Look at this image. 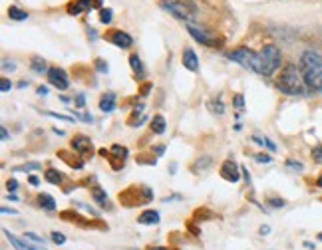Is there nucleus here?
<instances>
[{"mask_svg":"<svg viewBox=\"0 0 322 250\" xmlns=\"http://www.w3.org/2000/svg\"><path fill=\"white\" fill-rule=\"evenodd\" d=\"M150 250H167V248H159V246H153V248H150Z\"/></svg>","mask_w":322,"mask_h":250,"instance_id":"49","label":"nucleus"},{"mask_svg":"<svg viewBox=\"0 0 322 250\" xmlns=\"http://www.w3.org/2000/svg\"><path fill=\"white\" fill-rule=\"evenodd\" d=\"M165 127H167V123H165V117L163 115H155L152 119V131L153 133L161 135V133H165Z\"/></svg>","mask_w":322,"mask_h":250,"instance_id":"17","label":"nucleus"},{"mask_svg":"<svg viewBox=\"0 0 322 250\" xmlns=\"http://www.w3.org/2000/svg\"><path fill=\"white\" fill-rule=\"evenodd\" d=\"M46 115H50V117H58V119H62V121H68V123H72L74 119L72 117H66V115H60V113H52V111H44Z\"/></svg>","mask_w":322,"mask_h":250,"instance_id":"33","label":"nucleus"},{"mask_svg":"<svg viewBox=\"0 0 322 250\" xmlns=\"http://www.w3.org/2000/svg\"><path fill=\"white\" fill-rule=\"evenodd\" d=\"M316 185H318V187H322V175H320V177H318V181H316Z\"/></svg>","mask_w":322,"mask_h":250,"instance_id":"48","label":"nucleus"},{"mask_svg":"<svg viewBox=\"0 0 322 250\" xmlns=\"http://www.w3.org/2000/svg\"><path fill=\"white\" fill-rule=\"evenodd\" d=\"M72 149L76 153H80V155H88V153H92V141H90V137H86V135H76L72 139Z\"/></svg>","mask_w":322,"mask_h":250,"instance_id":"11","label":"nucleus"},{"mask_svg":"<svg viewBox=\"0 0 322 250\" xmlns=\"http://www.w3.org/2000/svg\"><path fill=\"white\" fill-rule=\"evenodd\" d=\"M36 169H40V163H26L22 167H14V171H36Z\"/></svg>","mask_w":322,"mask_h":250,"instance_id":"25","label":"nucleus"},{"mask_svg":"<svg viewBox=\"0 0 322 250\" xmlns=\"http://www.w3.org/2000/svg\"><path fill=\"white\" fill-rule=\"evenodd\" d=\"M46 93H48V88L40 86V88H38V95H46Z\"/></svg>","mask_w":322,"mask_h":250,"instance_id":"47","label":"nucleus"},{"mask_svg":"<svg viewBox=\"0 0 322 250\" xmlns=\"http://www.w3.org/2000/svg\"><path fill=\"white\" fill-rule=\"evenodd\" d=\"M227 56H229V60H233V62L241 64L243 68L251 70V71H255V73H259V76H265V68H263L261 54H259V52H253L251 48H245V46H241V48L233 50V52H229Z\"/></svg>","mask_w":322,"mask_h":250,"instance_id":"2","label":"nucleus"},{"mask_svg":"<svg viewBox=\"0 0 322 250\" xmlns=\"http://www.w3.org/2000/svg\"><path fill=\"white\" fill-rule=\"evenodd\" d=\"M30 68H32V71H36V73H44V71L50 70V68H48V64H46L42 58H38V56H34V58H32Z\"/></svg>","mask_w":322,"mask_h":250,"instance_id":"20","label":"nucleus"},{"mask_svg":"<svg viewBox=\"0 0 322 250\" xmlns=\"http://www.w3.org/2000/svg\"><path fill=\"white\" fill-rule=\"evenodd\" d=\"M2 70H4V71H8V70L14 71V70H16V64H14L12 60H4V62H2Z\"/></svg>","mask_w":322,"mask_h":250,"instance_id":"32","label":"nucleus"},{"mask_svg":"<svg viewBox=\"0 0 322 250\" xmlns=\"http://www.w3.org/2000/svg\"><path fill=\"white\" fill-rule=\"evenodd\" d=\"M38 203H40V207L46 209V211H54V209H56V201H54L50 195H46V193L38 195Z\"/></svg>","mask_w":322,"mask_h":250,"instance_id":"19","label":"nucleus"},{"mask_svg":"<svg viewBox=\"0 0 322 250\" xmlns=\"http://www.w3.org/2000/svg\"><path fill=\"white\" fill-rule=\"evenodd\" d=\"M44 179H46L48 183H52V185H60V183L64 181V175H62L60 171H56V169H48L46 175H44Z\"/></svg>","mask_w":322,"mask_h":250,"instance_id":"18","label":"nucleus"},{"mask_svg":"<svg viewBox=\"0 0 322 250\" xmlns=\"http://www.w3.org/2000/svg\"><path fill=\"white\" fill-rule=\"evenodd\" d=\"M137 222L139 224H145V227H150V224H157L159 222V213L153 211V209H147V211H143L137 216Z\"/></svg>","mask_w":322,"mask_h":250,"instance_id":"13","label":"nucleus"},{"mask_svg":"<svg viewBox=\"0 0 322 250\" xmlns=\"http://www.w3.org/2000/svg\"><path fill=\"white\" fill-rule=\"evenodd\" d=\"M255 159H257L259 163H270V161H272L270 155H263V153H261V155H255Z\"/></svg>","mask_w":322,"mask_h":250,"instance_id":"36","label":"nucleus"},{"mask_svg":"<svg viewBox=\"0 0 322 250\" xmlns=\"http://www.w3.org/2000/svg\"><path fill=\"white\" fill-rule=\"evenodd\" d=\"M8 16H10L12 20H26V18H28V12H26V10H20L18 6H10V8H8Z\"/></svg>","mask_w":322,"mask_h":250,"instance_id":"21","label":"nucleus"},{"mask_svg":"<svg viewBox=\"0 0 322 250\" xmlns=\"http://www.w3.org/2000/svg\"><path fill=\"white\" fill-rule=\"evenodd\" d=\"M48 82H50V86H54V88L60 89V91H64V89L70 88L68 73H66L62 68H58V66H54V68L48 70Z\"/></svg>","mask_w":322,"mask_h":250,"instance_id":"7","label":"nucleus"},{"mask_svg":"<svg viewBox=\"0 0 322 250\" xmlns=\"http://www.w3.org/2000/svg\"><path fill=\"white\" fill-rule=\"evenodd\" d=\"M95 70L102 71V73H106V71H108V62H104L102 58H97V60H95Z\"/></svg>","mask_w":322,"mask_h":250,"instance_id":"28","label":"nucleus"},{"mask_svg":"<svg viewBox=\"0 0 322 250\" xmlns=\"http://www.w3.org/2000/svg\"><path fill=\"white\" fill-rule=\"evenodd\" d=\"M150 89H152V84H145L141 88V95H147V93H150Z\"/></svg>","mask_w":322,"mask_h":250,"instance_id":"43","label":"nucleus"},{"mask_svg":"<svg viewBox=\"0 0 322 250\" xmlns=\"http://www.w3.org/2000/svg\"><path fill=\"white\" fill-rule=\"evenodd\" d=\"M92 196H94V201L100 205L102 209H110V203H108V195H106V191H102L100 187H95L94 191H92Z\"/></svg>","mask_w":322,"mask_h":250,"instance_id":"15","label":"nucleus"},{"mask_svg":"<svg viewBox=\"0 0 322 250\" xmlns=\"http://www.w3.org/2000/svg\"><path fill=\"white\" fill-rule=\"evenodd\" d=\"M52 240H54L56 244H64V242H66V236H64L62 232H56V231H54V232H52Z\"/></svg>","mask_w":322,"mask_h":250,"instance_id":"29","label":"nucleus"},{"mask_svg":"<svg viewBox=\"0 0 322 250\" xmlns=\"http://www.w3.org/2000/svg\"><path fill=\"white\" fill-rule=\"evenodd\" d=\"M209 165H211V157H199V159H197V163L191 167V171L193 173H199V171H205Z\"/></svg>","mask_w":322,"mask_h":250,"instance_id":"22","label":"nucleus"},{"mask_svg":"<svg viewBox=\"0 0 322 250\" xmlns=\"http://www.w3.org/2000/svg\"><path fill=\"white\" fill-rule=\"evenodd\" d=\"M195 216L201 218V220H205V218H213V213H209V211H197Z\"/></svg>","mask_w":322,"mask_h":250,"instance_id":"31","label":"nucleus"},{"mask_svg":"<svg viewBox=\"0 0 322 250\" xmlns=\"http://www.w3.org/2000/svg\"><path fill=\"white\" fill-rule=\"evenodd\" d=\"M209 107H211L215 113H219V115L225 113V107H223V104H221V102H211V104H209Z\"/></svg>","mask_w":322,"mask_h":250,"instance_id":"27","label":"nucleus"},{"mask_svg":"<svg viewBox=\"0 0 322 250\" xmlns=\"http://www.w3.org/2000/svg\"><path fill=\"white\" fill-rule=\"evenodd\" d=\"M161 6L165 10H169L175 18L179 20H185V22H193L197 18V6L189 0H163Z\"/></svg>","mask_w":322,"mask_h":250,"instance_id":"3","label":"nucleus"},{"mask_svg":"<svg viewBox=\"0 0 322 250\" xmlns=\"http://www.w3.org/2000/svg\"><path fill=\"white\" fill-rule=\"evenodd\" d=\"M92 6V2H88V0H76V2H72L70 6H68V12L70 14H80V12H84L86 8H90Z\"/></svg>","mask_w":322,"mask_h":250,"instance_id":"16","label":"nucleus"},{"mask_svg":"<svg viewBox=\"0 0 322 250\" xmlns=\"http://www.w3.org/2000/svg\"><path fill=\"white\" fill-rule=\"evenodd\" d=\"M277 88L286 93V95H306V82L303 78L301 68H296L294 64H286L281 70V76L277 80Z\"/></svg>","mask_w":322,"mask_h":250,"instance_id":"1","label":"nucleus"},{"mask_svg":"<svg viewBox=\"0 0 322 250\" xmlns=\"http://www.w3.org/2000/svg\"><path fill=\"white\" fill-rule=\"evenodd\" d=\"M84 104H86V97H84V95H82V93H80V95H78V97H76V106H78V107H82V106H84Z\"/></svg>","mask_w":322,"mask_h":250,"instance_id":"41","label":"nucleus"},{"mask_svg":"<svg viewBox=\"0 0 322 250\" xmlns=\"http://www.w3.org/2000/svg\"><path fill=\"white\" fill-rule=\"evenodd\" d=\"M130 64H132V70H133L135 73L143 76V66H141V60H139L137 54H132V56H130Z\"/></svg>","mask_w":322,"mask_h":250,"instance_id":"23","label":"nucleus"},{"mask_svg":"<svg viewBox=\"0 0 322 250\" xmlns=\"http://www.w3.org/2000/svg\"><path fill=\"white\" fill-rule=\"evenodd\" d=\"M286 167L296 169V171H303V163H296V161H286Z\"/></svg>","mask_w":322,"mask_h":250,"instance_id":"37","label":"nucleus"},{"mask_svg":"<svg viewBox=\"0 0 322 250\" xmlns=\"http://www.w3.org/2000/svg\"><path fill=\"white\" fill-rule=\"evenodd\" d=\"M4 236L8 238V242L16 248V250H46V248H42V246H34V244H30L28 242V238L24 236V238H20V236H16V234H12L10 231H4Z\"/></svg>","mask_w":322,"mask_h":250,"instance_id":"9","label":"nucleus"},{"mask_svg":"<svg viewBox=\"0 0 322 250\" xmlns=\"http://www.w3.org/2000/svg\"><path fill=\"white\" fill-rule=\"evenodd\" d=\"M318 240H322V234H318Z\"/></svg>","mask_w":322,"mask_h":250,"instance_id":"50","label":"nucleus"},{"mask_svg":"<svg viewBox=\"0 0 322 250\" xmlns=\"http://www.w3.org/2000/svg\"><path fill=\"white\" fill-rule=\"evenodd\" d=\"M183 66L189 70V71H197L199 70V58H197V54L193 52L191 48H185L183 50Z\"/></svg>","mask_w":322,"mask_h":250,"instance_id":"12","label":"nucleus"},{"mask_svg":"<svg viewBox=\"0 0 322 250\" xmlns=\"http://www.w3.org/2000/svg\"><path fill=\"white\" fill-rule=\"evenodd\" d=\"M268 232H270V229H268V227H261V229H259V234H263V236H265V234H268Z\"/></svg>","mask_w":322,"mask_h":250,"instance_id":"45","label":"nucleus"},{"mask_svg":"<svg viewBox=\"0 0 322 250\" xmlns=\"http://www.w3.org/2000/svg\"><path fill=\"white\" fill-rule=\"evenodd\" d=\"M0 211H2L4 214H8V213H10V214H14V213H16L14 209H8V207H2V209H0Z\"/></svg>","mask_w":322,"mask_h":250,"instance_id":"46","label":"nucleus"},{"mask_svg":"<svg viewBox=\"0 0 322 250\" xmlns=\"http://www.w3.org/2000/svg\"><path fill=\"white\" fill-rule=\"evenodd\" d=\"M221 177L225 179V181H229V183H237V181L241 179L239 167H237V163H235L233 159H227L225 163L221 165Z\"/></svg>","mask_w":322,"mask_h":250,"instance_id":"10","label":"nucleus"},{"mask_svg":"<svg viewBox=\"0 0 322 250\" xmlns=\"http://www.w3.org/2000/svg\"><path fill=\"white\" fill-rule=\"evenodd\" d=\"M6 189H8V191H16V189H18V181H16V179H8Z\"/></svg>","mask_w":322,"mask_h":250,"instance_id":"38","label":"nucleus"},{"mask_svg":"<svg viewBox=\"0 0 322 250\" xmlns=\"http://www.w3.org/2000/svg\"><path fill=\"white\" fill-rule=\"evenodd\" d=\"M0 133H2V141H8V131H6L4 125H2V127H0Z\"/></svg>","mask_w":322,"mask_h":250,"instance_id":"44","label":"nucleus"},{"mask_svg":"<svg viewBox=\"0 0 322 250\" xmlns=\"http://www.w3.org/2000/svg\"><path fill=\"white\" fill-rule=\"evenodd\" d=\"M261 60H263V68H265V76H272L275 70L281 68V62H283V54L281 50L275 46V44H265L261 48Z\"/></svg>","mask_w":322,"mask_h":250,"instance_id":"5","label":"nucleus"},{"mask_svg":"<svg viewBox=\"0 0 322 250\" xmlns=\"http://www.w3.org/2000/svg\"><path fill=\"white\" fill-rule=\"evenodd\" d=\"M299 68L303 71L304 82L314 78V76H318V73L322 71V54L316 52V50H306V52L301 56Z\"/></svg>","mask_w":322,"mask_h":250,"instance_id":"4","label":"nucleus"},{"mask_svg":"<svg viewBox=\"0 0 322 250\" xmlns=\"http://www.w3.org/2000/svg\"><path fill=\"white\" fill-rule=\"evenodd\" d=\"M24 236H26L28 240H32V242H36V244L44 242V238H40V236H38V234H34V232H26V234H24Z\"/></svg>","mask_w":322,"mask_h":250,"instance_id":"34","label":"nucleus"},{"mask_svg":"<svg viewBox=\"0 0 322 250\" xmlns=\"http://www.w3.org/2000/svg\"><path fill=\"white\" fill-rule=\"evenodd\" d=\"M266 203H268L270 207H275V209H281V207H284V201H283V198H277V196L266 198Z\"/></svg>","mask_w":322,"mask_h":250,"instance_id":"26","label":"nucleus"},{"mask_svg":"<svg viewBox=\"0 0 322 250\" xmlns=\"http://www.w3.org/2000/svg\"><path fill=\"white\" fill-rule=\"evenodd\" d=\"M28 183H30L32 187H38V183H40V179H38V177H34V175H30V177H28Z\"/></svg>","mask_w":322,"mask_h":250,"instance_id":"40","label":"nucleus"},{"mask_svg":"<svg viewBox=\"0 0 322 250\" xmlns=\"http://www.w3.org/2000/svg\"><path fill=\"white\" fill-rule=\"evenodd\" d=\"M112 18H114V10H112V8H104V10L100 12V22H102V24H110Z\"/></svg>","mask_w":322,"mask_h":250,"instance_id":"24","label":"nucleus"},{"mask_svg":"<svg viewBox=\"0 0 322 250\" xmlns=\"http://www.w3.org/2000/svg\"><path fill=\"white\" fill-rule=\"evenodd\" d=\"M233 104H235L237 107H243V106H245V97H243L241 93H237V95H235V99H233Z\"/></svg>","mask_w":322,"mask_h":250,"instance_id":"35","label":"nucleus"},{"mask_svg":"<svg viewBox=\"0 0 322 250\" xmlns=\"http://www.w3.org/2000/svg\"><path fill=\"white\" fill-rule=\"evenodd\" d=\"M114 46H117V48H132V44H133V38L128 34V32H123V30H112L108 36H106Z\"/></svg>","mask_w":322,"mask_h":250,"instance_id":"8","label":"nucleus"},{"mask_svg":"<svg viewBox=\"0 0 322 250\" xmlns=\"http://www.w3.org/2000/svg\"><path fill=\"white\" fill-rule=\"evenodd\" d=\"M10 88H12L10 80H6V78H2V80H0V89H2V93H6Z\"/></svg>","mask_w":322,"mask_h":250,"instance_id":"30","label":"nucleus"},{"mask_svg":"<svg viewBox=\"0 0 322 250\" xmlns=\"http://www.w3.org/2000/svg\"><path fill=\"white\" fill-rule=\"evenodd\" d=\"M115 93L114 91H108V93H104L102 95V99H100V109L104 111V113H110V111H114L115 109Z\"/></svg>","mask_w":322,"mask_h":250,"instance_id":"14","label":"nucleus"},{"mask_svg":"<svg viewBox=\"0 0 322 250\" xmlns=\"http://www.w3.org/2000/svg\"><path fill=\"white\" fill-rule=\"evenodd\" d=\"M312 157H314L316 161H322V145L314 149V151H312Z\"/></svg>","mask_w":322,"mask_h":250,"instance_id":"39","label":"nucleus"},{"mask_svg":"<svg viewBox=\"0 0 322 250\" xmlns=\"http://www.w3.org/2000/svg\"><path fill=\"white\" fill-rule=\"evenodd\" d=\"M265 145H266V147L270 149V151H277V145H275V143H272L270 139H265Z\"/></svg>","mask_w":322,"mask_h":250,"instance_id":"42","label":"nucleus"},{"mask_svg":"<svg viewBox=\"0 0 322 250\" xmlns=\"http://www.w3.org/2000/svg\"><path fill=\"white\" fill-rule=\"evenodd\" d=\"M187 32L199 42V44H203V46H207V48H221L223 46V38H219L215 32H211V30H207V28H203V26H195V24H187Z\"/></svg>","mask_w":322,"mask_h":250,"instance_id":"6","label":"nucleus"}]
</instances>
